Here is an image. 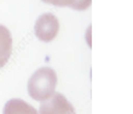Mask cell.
I'll return each mask as SVG.
<instances>
[{
    "mask_svg": "<svg viewBox=\"0 0 133 114\" xmlns=\"http://www.w3.org/2000/svg\"><path fill=\"white\" fill-rule=\"evenodd\" d=\"M46 4L55 5V6H68L76 11H85L91 6L92 0H41Z\"/></svg>",
    "mask_w": 133,
    "mask_h": 114,
    "instance_id": "8992f818",
    "label": "cell"
},
{
    "mask_svg": "<svg viewBox=\"0 0 133 114\" xmlns=\"http://www.w3.org/2000/svg\"><path fill=\"white\" fill-rule=\"evenodd\" d=\"M12 53V36L5 25L0 24V69L7 64Z\"/></svg>",
    "mask_w": 133,
    "mask_h": 114,
    "instance_id": "277c9868",
    "label": "cell"
},
{
    "mask_svg": "<svg viewBox=\"0 0 133 114\" xmlns=\"http://www.w3.org/2000/svg\"><path fill=\"white\" fill-rule=\"evenodd\" d=\"M3 114H39V112L21 99H11L4 106Z\"/></svg>",
    "mask_w": 133,
    "mask_h": 114,
    "instance_id": "5b68a950",
    "label": "cell"
},
{
    "mask_svg": "<svg viewBox=\"0 0 133 114\" xmlns=\"http://www.w3.org/2000/svg\"><path fill=\"white\" fill-rule=\"evenodd\" d=\"M39 114H76L73 104L61 93H55L47 100L42 101L39 107Z\"/></svg>",
    "mask_w": 133,
    "mask_h": 114,
    "instance_id": "3957f363",
    "label": "cell"
},
{
    "mask_svg": "<svg viewBox=\"0 0 133 114\" xmlns=\"http://www.w3.org/2000/svg\"><path fill=\"white\" fill-rule=\"evenodd\" d=\"M59 31V22L52 13H44L34 24V34L42 42L53 41Z\"/></svg>",
    "mask_w": 133,
    "mask_h": 114,
    "instance_id": "7a4b0ae2",
    "label": "cell"
},
{
    "mask_svg": "<svg viewBox=\"0 0 133 114\" xmlns=\"http://www.w3.org/2000/svg\"><path fill=\"white\" fill-rule=\"evenodd\" d=\"M57 75L51 67H40L28 80V94L35 101L47 100L56 93Z\"/></svg>",
    "mask_w": 133,
    "mask_h": 114,
    "instance_id": "6da1fadb",
    "label": "cell"
}]
</instances>
